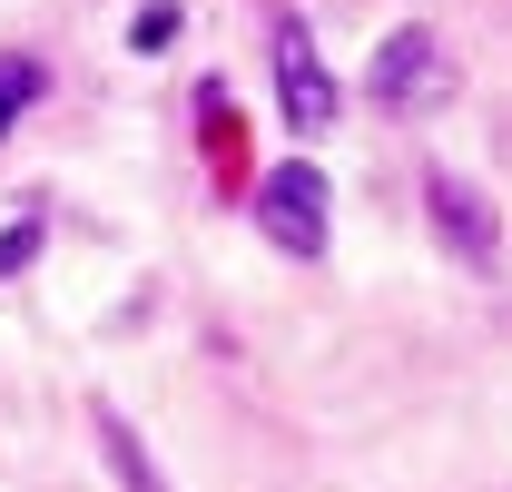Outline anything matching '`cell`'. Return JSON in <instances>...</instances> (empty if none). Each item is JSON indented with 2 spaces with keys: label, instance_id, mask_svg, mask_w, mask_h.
<instances>
[{
  "label": "cell",
  "instance_id": "4",
  "mask_svg": "<svg viewBox=\"0 0 512 492\" xmlns=\"http://www.w3.org/2000/svg\"><path fill=\"white\" fill-rule=\"evenodd\" d=\"M434 217H444L453 256H473V266H493V217H483V197L463 178H434Z\"/></svg>",
  "mask_w": 512,
  "mask_h": 492
},
{
  "label": "cell",
  "instance_id": "5",
  "mask_svg": "<svg viewBox=\"0 0 512 492\" xmlns=\"http://www.w3.org/2000/svg\"><path fill=\"white\" fill-rule=\"evenodd\" d=\"M40 89H50V69H40V60H0V128L20 119V109H30Z\"/></svg>",
  "mask_w": 512,
  "mask_h": 492
},
{
  "label": "cell",
  "instance_id": "1",
  "mask_svg": "<svg viewBox=\"0 0 512 492\" xmlns=\"http://www.w3.org/2000/svg\"><path fill=\"white\" fill-rule=\"evenodd\" d=\"M276 109H286L296 138H325V128H335V79H325L306 20H276Z\"/></svg>",
  "mask_w": 512,
  "mask_h": 492
},
{
  "label": "cell",
  "instance_id": "7",
  "mask_svg": "<svg viewBox=\"0 0 512 492\" xmlns=\"http://www.w3.org/2000/svg\"><path fill=\"white\" fill-rule=\"evenodd\" d=\"M30 246H40V227H30V217H20V227H10V237H0V276H10V266H30Z\"/></svg>",
  "mask_w": 512,
  "mask_h": 492
},
{
  "label": "cell",
  "instance_id": "2",
  "mask_svg": "<svg viewBox=\"0 0 512 492\" xmlns=\"http://www.w3.org/2000/svg\"><path fill=\"white\" fill-rule=\"evenodd\" d=\"M256 227L286 246V256H316L325 246V178L306 168V158H286L276 178L256 187Z\"/></svg>",
  "mask_w": 512,
  "mask_h": 492
},
{
  "label": "cell",
  "instance_id": "3",
  "mask_svg": "<svg viewBox=\"0 0 512 492\" xmlns=\"http://www.w3.org/2000/svg\"><path fill=\"white\" fill-rule=\"evenodd\" d=\"M375 99H384V109H424V99H444V69H434V40H424V30H394V40H384Z\"/></svg>",
  "mask_w": 512,
  "mask_h": 492
},
{
  "label": "cell",
  "instance_id": "6",
  "mask_svg": "<svg viewBox=\"0 0 512 492\" xmlns=\"http://www.w3.org/2000/svg\"><path fill=\"white\" fill-rule=\"evenodd\" d=\"M99 433H109V453H119V483H128V492H158V473L138 463V443H128V424H119V414H109Z\"/></svg>",
  "mask_w": 512,
  "mask_h": 492
}]
</instances>
